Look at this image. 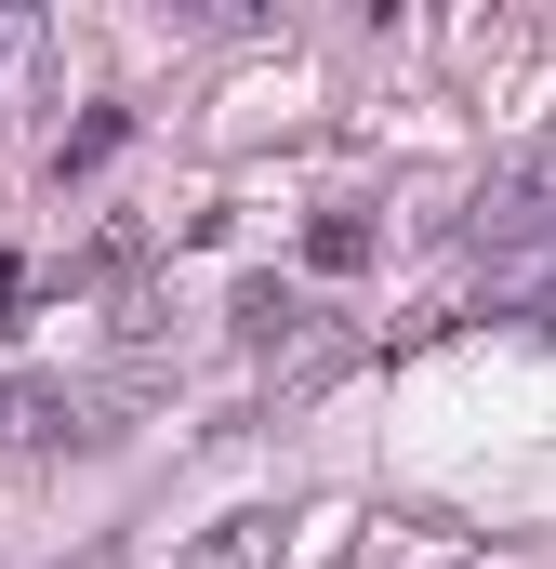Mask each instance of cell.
<instances>
[{
	"mask_svg": "<svg viewBox=\"0 0 556 569\" xmlns=\"http://www.w3.org/2000/svg\"><path fill=\"white\" fill-rule=\"evenodd\" d=\"M13 305H27V266H13V252H0V318H13Z\"/></svg>",
	"mask_w": 556,
	"mask_h": 569,
	"instance_id": "8992f818",
	"label": "cell"
},
{
	"mask_svg": "<svg viewBox=\"0 0 556 569\" xmlns=\"http://www.w3.org/2000/svg\"><path fill=\"white\" fill-rule=\"evenodd\" d=\"M345 371H358V331H305V345L266 371V411H305V398H318V385H345Z\"/></svg>",
	"mask_w": 556,
	"mask_h": 569,
	"instance_id": "6da1fadb",
	"label": "cell"
},
{
	"mask_svg": "<svg viewBox=\"0 0 556 569\" xmlns=\"http://www.w3.org/2000/svg\"><path fill=\"white\" fill-rule=\"evenodd\" d=\"M120 146H133V107H80V120L53 133V186H80V172H107Z\"/></svg>",
	"mask_w": 556,
	"mask_h": 569,
	"instance_id": "7a4b0ae2",
	"label": "cell"
},
{
	"mask_svg": "<svg viewBox=\"0 0 556 569\" xmlns=\"http://www.w3.org/2000/svg\"><path fill=\"white\" fill-rule=\"evenodd\" d=\"M172 569H278V517H226V530H199Z\"/></svg>",
	"mask_w": 556,
	"mask_h": 569,
	"instance_id": "277c9868",
	"label": "cell"
},
{
	"mask_svg": "<svg viewBox=\"0 0 556 569\" xmlns=\"http://www.w3.org/2000/svg\"><path fill=\"white\" fill-rule=\"evenodd\" d=\"M371 239H385V226H371V212H345V199H331V212H318V226H305V266H318V279H358V266H371Z\"/></svg>",
	"mask_w": 556,
	"mask_h": 569,
	"instance_id": "5b68a950",
	"label": "cell"
},
{
	"mask_svg": "<svg viewBox=\"0 0 556 569\" xmlns=\"http://www.w3.org/2000/svg\"><path fill=\"white\" fill-rule=\"evenodd\" d=\"M226 331H239V345H305L318 318H305V291H278V279H252V291H239V305H226Z\"/></svg>",
	"mask_w": 556,
	"mask_h": 569,
	"instance_id": "3957f363",
	"label": "cell"
}]
</instances>
